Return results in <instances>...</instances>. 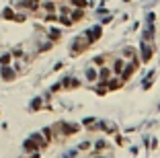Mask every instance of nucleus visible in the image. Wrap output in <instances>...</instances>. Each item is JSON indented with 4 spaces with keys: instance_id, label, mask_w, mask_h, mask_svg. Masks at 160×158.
<instances>
[{
    "instance_id": "obj_7",
    "label": "nucleus",
    "mask_w": 160,
    "mask_h": 158,
    "mask_svg": "<svg viewBox=\"0 0 160 158\" xmlns=\"http://www.w3.org/2000/svg\"><path fill=\"white\" fill-rule=\"evenodd\" d=\"M121 70H123V60H115V64H113V70H111V72L121 74Z\"/></svg>"
},
{
    "instance_id": "obj_9",
    "label": "nucleus",
    "mask_w": 160,
    "mask_h": 158,
    "mask_svg": "<svg viewBox=\"0 0 160 158\" xmlns=\"http://www.w3.org/2000/svg\"><path fill=\"white\" fill-rule=\"evenodd\" d=\"M150 58H152V47H148V45H146V47H144V62H148Z\"/></svg>"
},
{
    "instance_id": "obj_10",
    "label": "nucleus",
    "mask_w": 160,
    "mask_h": 158,
    "mask_svg": "<svg viewBox=\"0 0 160 158\" xmlns=\"http://www.w3.org/2000/svg\"><path fill=\"white\" fill-rule=\"evenodd\" d=\"M105 55H97V58H95V66H105Z\"/></svg>"
},
{
    "instance_id": "obj_13",
    "label": "nucleus",
    "mask_w": 160,
    "mask_h": 158,
    "mask_svg": "<svg viewBox=\"0 0 160 158\" xmlns=\"http://www.w3.org/2000/svg\"><path fill=\"white\" fill-rule=\"evenodd\" d=\"M95 148H97V150H103V148H105V142H103V140H99V142L95 144Z\"/></svg>"
},
{
    "instance_id": "obj_8",
    "label": "nucleus",
    "mask_w": 160,
    "mask_h": 158,
    "mask_svg": "<svg viewBox=\"0 0 160 158\" xmlns=\"http://www.w3.org/2000/svg\"><path fill=\"white\" fill-rule=\"evenodd\" d=\"M123 58L133 60V58H136V50H133V47H125V50H123Z\"/></svg>"
},
{
    "instance_id": "obj_17",
    "label": "nucleus",
    "mask_w": 160,
    "mask_h": 158,
    "mask_svg": "<svg viewBox=\"0 0 160 158\" xmlns=\"http://www.w3.org/2000/svg\"><path fill=\"white\" fill-rule=\"evenodd\" d=\"M97 158H103V156H97Z\"/></svg>"
},
{
    "instance_id": "obj_14",
    "label": "nucleus",
    "mask_w": 160,
    "mask_h": 158,
    "mask_svg": "<svg viewBox=\"0 0 160 158\" xmlns=\"http://www.w3.org/2000/svg\"><path fill=\"white\" fill-rule=\"evenodd\" d=\"M4 78H6V80L12 78V72H10V70H4Z\"/></svg>"
},
{
    "instance_id": "obj_16",
    "label": "nucleus",
    "mask_w": 160,
    "mask_h": 158,
    "mask_svg": "<svg viewBox=\"0 0 160 158\" xmlns=\"http://www.w3.org/2000/svg\"><path fill=\"white\" fill-rule=\"evenodd\" d=\"M45 8H47V10H53V8H56V4H53V2H47V4H45Z\"/></svg>"
},
{
    "instance_id": "obj_6",
    "label": "nucleus",
    "mask_w": 160,
    "mask_h": 158,
    "mask_svg": "<svg viewBox=\"0 0 160 158\" xmlns=\"http://www.w3.org/2000/svg\"><path fill=\"white\" fill-rule=\"evenodd\" d=\"M86 78L90 80V82H92V80H97V78H99L97 70H95V68H86Z\"/></svg>"
},
{
    "instance_id": "obj_12",
    "label": "nucleus",
    "mask_w": 160,
    "mask_h": 158,
    "mask_svg": "<svg viewBox=\"0 0 160 158\" xmlns=\"http://www.w3.org/2000/svg\"><path fill=\"white\" fill-rule=\"evenodd\" d=\"M72 4H76V6H80V8H84V6H88V2H86V0H72Z\"/></svg>"
},
{
    "instance_id": "obj_5",
    "label": "nucleus",
    "mask_w": 160,
    "mask_h": 158,
    "mask_svg": "<svg viewBox=\"0 0 160 158\" xmlns=\"http://www.w3.org/2000/svg\"><path fill=\"white\" fill-rule=\"evenodd\" d=\"M86 37H88V43H92L95 39H99V37H101V27H97V29L92 31V33H88Z\"/></svg>"
},
{
    "instance_id": "obj_11",
    "label": "nucleus",
    "mask_w": 160,
    "mask_h": 158,
    "mask_svg": "<svg viewBox=\"0 0 160 158\" xmlns=\"http://www.w3.org/2000/svg\"><path fill=\"white\" fill-rule=\"evenodd\" d=\"M84 17V12L82 10H76V12H72V21H80Z\"/></svg>"
},
{
    "instance_id": "obj_1",
    "label": "nucleus",
    "mask_w": 160,
    "mask_h": 158,
    "mask_svg": "<svg viewBox=\"0 0 160 158\" xmlns=\"http://www.w3.org/2000/svg\"><path fill=\"white\" fill-rule=\"evenodd\" d=\"M136 68H138V62H133V64H129L125 70H121V80H123V82H125V80L129 78L133 72H136Z\"/></svg>"
},
{
    "instance_id": "obj_4",
    "label": "nucleus",
    "mask_w": 160,
    "mask_h": 158,
    "mask_svg": "<svg viewBox=\"0 0 160 158\" xmlns=\"http://www.w3.org/2000/svg\"><path fill=\"white\" fill-rule=\"evenodd\" d=\"M123 84V80H107V90H115V89H119V86H121Z\"/></svg>"
},
{
    "instance_id": "obj_2",
    "label": "nucleus",
    "mask_w": 160,
    "mask_h": 158,
    "mask_svg": "<svg viewBox=\"0 0 160 158\" xmlns=\"http://www.w3.org/2000/svg\"><path fill=\"white\" fill-rule=\"evenodd\" d=\"M88 45H90V43H88L86 39H76V45L72 47V54H80V51H84V50H86Z\"/></svg>"
},
{
    "instance_id": "obj_3",
    "label": "nucleus",
    "mask_w": 160,
    "mask_h": 158,
    "mask_svg": "<svg viewBox=\"0 0 160 158\" xmlns=\"http://www.w3.org/2000/svg\"><path fill=\"white\" fill-rule=\"evenodd\" d=\"M111 68H107V66H101V72H99V78H101V82H107V80L111 78Z\"/></svg>"
},
{
    "instance_id": "obj_15",
    "label": "nucleus",
    "mask_w": 160,
    "mask_h": 158,
    "mask_svg": "<svg viewBox=\"0 0 160 158\" xmlns=\"http://www.w3.org/2000/svg\"><path fill=\"white\" fill-rule=\"evenodd\" d=\"M0 62H2V64H8V62H10V55H2V60H0Z\"/></svg>"
}]
</instances>
